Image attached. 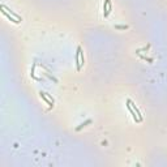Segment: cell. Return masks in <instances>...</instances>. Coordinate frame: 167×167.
<instances>
[{
	"label": "cell",
	"instance_id": "4",
	"mask_svg": "<svg viewBox=\"0 0 167 167\" xmlns=\"http://www.w3.org/2000/svg\"><path fill=\"white\" fill-rule=\"evenodd\" d=\"M89 123H91V120H88V122H86L85 124H81V127H78V128H77V131H80L82 127H85V125H86V124H89Z\"/></svg>",
	"mask_w": 167,
	"mask_h": 167
},
{
	"label": "cell",
	"instance_id": "1",
	"mask_svg": "<svg viewBox=\"0 0 167 167\" xmlns=\"http://www.w3.org/2000/svg\"><path fill=\"white\" fill-rule=\"evenodd\" d=\"M76 63H77V71L82 68V64L85 63V59H84V54L81 51V47H77V54H76Z\"/></svg>",
	"mask_w": 167,
	"mask_h": 167
},
{
	"label": "cell",
	"instance_id": "3",
	"mask_svg": "<svg viewBox=\"0 0 167 167\" xmlns=\"http://www.w3.org/2000/svg\"><path fill=\"white\" fill-rule=\"evenodd\" d=\"M39 95H41V98H43V99H45V101L47 102V103L50 104V106H52V104H54V101H50V99H48L47 97H46V93H42V91H41V93H39Z\"/></svg>",
	"mask_w": 167,
	"mask_h": 167
},
{
	"label": "cell",
	"instance_id": "2",
	"mask_svg": "<svg viewBox=\"0 0 167 167\" xmlns=\"http://www.w3.org/2000/svg\"><path fill=\"white\" fill-rule=\"evenodd\" d=\"M103 9L106 12H104V16H108L110 14V12H111V3H110V0H106V1H104V5H103Z\"/></svg>",
	"mask_w": 167,
	"mask_h": 167
}]
</instances>
